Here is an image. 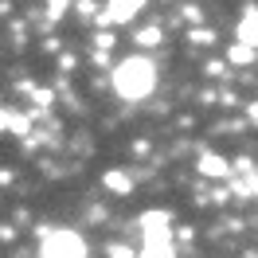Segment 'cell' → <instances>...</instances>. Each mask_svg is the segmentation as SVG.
<instances>
[{"instance_id": "cell-9", "label": "cell", "mask_w": 258, "mask_h": 258, "mask_svg": "<svg viewBox=\"0 0 258 258\" xmlns=\"http://www.w3.org/2000/svg\"><path fill=\"white\" fill-rule=\"evenodd\" d=\"M250 59H254V47H246V43H231L227 47V63L242 67V63H250Z\"/></svg>"}, {"instance_id": "cell-7", "label": "cell", "mask_w": 258, "mask_h": 258, "mask_svg": "<svg viewBox=\"0 0 258 258\" xmlns=\"http://www.w3.org/2000/svg\"><path fill=\"white\" fill-rule=\"evenodd\" d=\"M102 184H106L110 192H117V196H129V192H133V176H129L125 168H106Z\"/></svg>"}, {"instance_id": "cell-11", "label": "cell", "mask_w": 258, "mask_h": 258, "mask_svg": "<svg viewBox=\"0 0 258 258\" xmlns=\"http://www.w3.org/2000/svg\"><path fill=\"white\" fill-rule=\"evenodd\" d=\"M106 258H137L129 246H121V242H113V246H106Z\"/></svg>"}, {"instance_id": "cell-15", "label": "cell", "mask_w": 258, "mask_h": 258, "mask_svg": "<svg viewBox=\"0 0 258 258\" xmlns=\"http://www.w3.org/2000/svg\"><path fill=\"white\" fill-rule=\"evenodd\" d=\"M254 258H258V254H254Z\"/></svg>"}, {"instance_id": "cell-4", "label": "cell", "mask_w": 258, "mask_h": 258, "mask_svg": "<svg viewBox=\"0 0 258 258\" xmlns=\"http://www.w3.org/2000/svg\"><path fill=\"white\" fill-rule=\"evenodd\" d=\"M141 258H176L172 250V231H145V250Z\"/></svg>"}, {"instance_id": "cell-1", "label": "cell", "mask_w": 258, "mask_h": 258, "mask_svg": "<svg viewBox=\"0 0 258 258\" xmlns=\"http://www.w3.org/2000/svg\"><path fill=\"white\" fill-rule=\"evenodd\" d=\"M113 94L125 98V102H145L153 90H157V67H153V59H145V55H129V59H121V63L113 67Z\"/></svg>"}, {"instance_id": "cell-3", "label": "cell", "mask_w": 258, "mask_h": 258, "mask_svg": "<svg viewBox=\"0 0 258 258\" xmlns=\"http://www.w3.org/2000/svg\"><path fill=\"white\" fill-rule=\"evenodd\" d=\"M141 8H145V0H110L106 12L98 16V24H102V28H106V24H113V28H117V24H129Z\"/></svg>"}, {"instance_id": "cell-6", "label": "cell", "mask_w": 258, "mask_h": 258, "mask_svg": "<svg viewBox=\"0 0 258 258\" xmlns=\"http://www.w3.org/2000/svg\"><path fill=\"white\" fill-rule=\"evenodd\" d=\"M239 43H246V47L258 51V8H246L239 20Z\"/></svg>"}, {"instance_id": "cell-13", "label": "cell", "mask_w": 258, "mask_h": 258, "mask_svg": "<svg viewBox=\"0 0 258 258\" xmlns=\"http://www.w3.org/2000/svg\"><path fill=\"white\" fill-rule=\"evenodd\" d=\"M47 8H51V16H63V8H67V0H47Z\"/></svg>"}, {"instance_id": "cell-10", "label": "cell", "mask_w": 258, "mask_h": 258, "mask_svg": "<svg viewBox=\"0 0 258 258\" xmlns=\"http://www.w3.org/2000/svg\"><path fill=\"white\" fill-rule=\"evenodd\" d=\"M157 43H161V28L157 24H149V28L137 32V47H157Z\"/></svg>"}, {"instance_id": "cell-14", "label": "cell", "mask_w": 258, "mask_h": 258, "mask_svg": "<svg viewBox=\"0 0 258 258\" xmlns=\"http://www.w3.org/2000/svg\"><path fill=\"white\" fill-rule=\"evenodd\" d=\"M192 43H211V32H192Z\"/></svg>"}, {"instance_id": "cell-5", "label": "cell", "mask_w": 258, "mask_h": 258, "mask_svg": "<svg viewBox=\"0 0 258 258\" xmlns=\"http://www.w3.org/2000/svg\"><path fill=\"white\" fill-rule=\"evenodd\" d=\"M196 168H200V176H208V180H223V176H231V164H227L223 157H215V153H204Z\"/></svg>"}, {"instance_id": "cell-8", "label": "cell", "mask_w": 258, "mask_h": 258, "mask_svg": "<svg viewBox=\"0 0 258 258\" xmlns=\"http://www.w3.org/2000/svg\"><path fill=\"white\" fill-rule=\"evenodd\" d=\"M137 227L141 231H168V211H145Z\"/></svg>"}, {"instance_id": "cell-2", "label": "cell", "mask_w": 258, "mask_h": 258, "mask_svg": "<svg viewBox=\"0 0 258 258\" xmlns=\"http://www.w3.org/2000/svg\"><path fill=\"white\" fill-rule=\"evenodd\" d=\"M39 258H86V242L79 231L55 227L47 235H39Z\"/></svg>"}, {"instance_id": "cell-12", "label": "cell", "mask_w": 258, "mask_h": 258, "mask_svg": "<svg viewBox=\"0 0 258 258\" xmlns=\"http://www.w3.org/2000/svg\"><path fill=\"white\" fill-rule=\"evenodd\" d=\"M16 117H20V113H12V110H0V129H12V125H16Z\"/></svg>"}]
</instances>
